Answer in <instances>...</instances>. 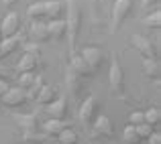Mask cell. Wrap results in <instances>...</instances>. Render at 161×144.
<instances>
[{"label": "cell", "instance_id": "cell-1", "mask_svg": "<svg viewBox=\"0 0 161 144\" xmlns=\"http://www.w3.org/2000/svg\"><path fill=\"white\" fill-rule=\"evenodd\" d=\"M65 24H67V37L69 41V51L71 55L75 53V41H78L80 28H82V6L78 0H67L65 4Z\"/></svg>", "mask_w": 161, "mask_h": 144}, {"label": "cell", "instance_id": "cell-2", "mask_svg": "<svg viewBox=\"0 0 161 144\" xmlns=\"http://www.w3.org/2000/svg\"><path fill=\"white\" fill-rule=\"evenodd\" d=\"M39 65H41V57H39L37 45H27V47H25V55L20 57V61L16 63L19 73H37Z\"/></svg>", "mask_w": 161, "mask_h": 144}, {"label": "cell", "instance_id": "cell-3", "mask_svg": "<svg viewBox=\"0 0 161 144\" xmlns=\"http://www.w3.org/2000/svg\"><path fill=\"white\" fill-rule=\"evenodd\" d=\"M137 0H114V6H112V31H118L122 27L129 14L133 12Z\"/></svg>", "mask_w": 161, "mask_h": 144}, {"label": "cell", "instance_id": "cell-4", "mask_svg": "<svg viewBox=\"0 0 161 144\" xmlns=\"http://www.w3.org/2000/svg\"><path fill=\"white\" fill-rule=\"evenodd\" d=\"M130 43L133 47L139 51V55H143V59H157L159 55V47L155 41H151L145 35H133L130 37Z\"/></svg>", "mask_w": 161, "mask_h": 144}, {"label": "cell", "instance_id": "cell-5", "mask_svg": "<svg viewBox=\"0 0 161 144\" xmlns=\"http://www.w3.org/2000/svg\"><path fill=\"white\" fill-rule=\"evenodd\" d=\"M20 31V14L14 10L6 12L4 18L0 20V37L8 39V37H16V33Z\"/></svg>", "mask_w": 161, "mask_h": 144}, {"label": "cell", "instance_id": "cell-6", "mask_svg": "<svg viewBox=\"0 0 161 144\" xmlns=\"http://www.w3.org/2000/svg\"><path fill=\"white\" fill-rule=\"evenodd\" d=\"M80 57L84 59V63L88 65V69L94 73L96 69H100L104 63V53L100 47H94V45H90V47H84L82 53H80Z\"/></svg>", "mask_w": 161, "mask_h": 144}, {"label": "cell", "instance_id": "cell-7", "mask_svg": "<svg viewBox=\"0 0 161 144\" xmlns=\"http://www.w3.org/2000/svg\"><path fill=\"white\" fill-rule=\"evenodd\" d=\"M27 101H29L27 91L20 87H8V91L0 97V105H4V108H20Z\"/></svg>", "mask_w": 161, "mask_h": 144}, {"label": "cell", "instance_id": "cell-8", "mask_svg": "<svg viewBox=\"0 0 161 144\" xmlns=\"http://www.w3.org/2000/svg\"><path fill=\"white\" fill-rule=\"evenodd\" d=\"M96 112H98V101H96L94 95L86 97V100L80 104V112H78V118L84 126H90L92 122L96 120Z\"/></svg>", "mask_w": 161, "mask_h": 144}, {"label": "cell", "instance_id": "cell-9", "mask_svg": "<svg viewBox=\"0 0 161 144\" xmlns=\"http://www.w3.org/2000/svg\"><path fill=\"white\" fill-rule=\"evenodd\" d=\"M108 81H110L112 94H122V87H125V71H122V65L118 63V59H112V63H110Z\"/></svg>", "mask_w": 161, "mask_h": 144}, {"label": "cell", "instance_id": "cell-10", "mask_svg": "<svg viewBox=\"0 0 161 144\" xmlns=\"http://www.w3.org/2000/svg\"><path fill=\"white\" fill-rule=\"evenodd\" d=\"M29 39H31L33 45L47 43V41H49L47 23H43V20H37V23H31V24H29Z\"/></svg>", "mask_w": 161, "mask_h": 144}, {"label": "cell", "instance_id": "cell-11", "mask_svg": "<svg viewBox=\"0 0 161 144\" xmlns=\"http://www.w3.org/2000/svg\"><path fill=\"white\" fill-rule=\"evenodd\" d=\"M47 108V114L51 116V120H65L67 116V100L63 95H57V100L51 101L49 105H45Z\"/></svg>", "mask_w": 161, "mask_h": 144}, {"label": "cell", "instance_id": "cell-12", "mask_svg": "<svg viewBox=\"0 0 161 144\" xmlns=\"http://www.w3.org/2000/svg\"><path fill=\"white\" fill-rule=\"evenodd\" d=\"M92 128H94V132L98 134V136H106L110 138L114 134V126H112V120H110L108 116H96V120L92 122Z\"/></svg>", "mask_w": 161, "mask_h": 144}, {"label": "cell", "instance_id": "cell-13", "mask_svg": "<svg viewBox=\"0 0 161 144\" xmlns=\"http://www.w3.org/2000/svg\"><path fill=\"white\" fill-rule=\"evenodd\" d=\"M47 31H49V41H61L67 37V24L63 18L59 20H51V23H47Z\"/></svg>", "mask_w": 161, "mask_h": 144}, {"label": "cell", "instance_id": "cell-14", "mask_svg": "<svg viewBox=\"0 0 161 144\" xmlns=\"http://www.w3.org/2000/svg\"><path fill=\"white\" fill-rule=\"evenodd\" d=\"M27 16H29L31 23H37V20H43L45 23V16H47V2H33V4H29Z\"/></svg>", "mask_w": 161, "mask_h": 144}, {"label": "cell", "instance_id": "cell-15", "mask_svg": "<svg viewBox=\"0 0 161 144\" xmlns=\"http://www.w3.org/2000/svg\"><path fill=\"white\" fill-rule=\"evenodd\" d=\"M143 73H145L147 79L157 81V79L161 77V67H159L157 59H143Z\"/></svg>", "mask_w": 161, "mask_h": 144}, {"label": "cell", "instance_id": "cell-16", "mask_svg": "<svg viewBox=\"0 0 161 144\" xmlns=\"http://www.w3.org/2000/svg\"><path fill=\"white\" fill-rule=\"evenodd\" d=\"M69 69L74 71V73H78V75H80V77H82V79H86L88 75H92V71L88 69V65H86V63H84V59L80 57L78 53H74V55H71V61H69Z\"/></svg>", "mask_w": 161, "mask_h": 144}, {"label": "cell", "instance_id": "cell-17", "mask_svg": "<svg viewBox=\"0 0 161 144\" xmlns=\"http://www.w3.org/2000/svg\"><path fill=\"white\" fill-rule=\"evenodd\" d=\"M20 49L19 37H8V39H0V57H8L14 51Z\"/></svg>", "mask_w": 161, "mask_h": 144}, {"label": "cell", "instance_id": "cell-18", "mask_svg": "<svg viewBox=\"0 0 161 144\" xmlns=\"http://www.w3.org/2000/svg\"><path fill=\"white\" fill-rule=\"evenodd\" d=\"M57 87H51V85H43L41 87V91H39V95H37V104H41V105H49L51 101L57 100Z\"/></svg>", "mask_w": 161, "mask_h": 144}, {"label": "cell", "instance_id": "cell-19", "mask_svg": "<svg viewBox=\"0 0 161 144\" xmlns=\"http://www.w3.org/2000/svg\"><path fill=\"white\" fill-rule=\"evenodd\" d=\"M43 128H45V132H47V134H51V136L57 138L65 128H69V124H67L65 120H47Z\"/></svg>", "mask_w": 161, "mask_h": 144}, {"label": "cell", "instance_id": "cell-20", "mask_svg": "<svg viewBox=\"0 0 161 144\" xmlns=\"http://www.w3.org/2000/svg\"><path fill=\"white\" fill-rule=\"evenodd\" d=\"M65 79H67V90L71 91V95H74V97H78L80 90H82V81H84V79L80 77L78 73H74L69 67H67V77Z\"/></svg>", "mask_w": 161, "mask_h": 144}, {"label": "cell", "instance_id": "cell-21", "mask_svg": "<svg viewBox=\"0 0 161 144\" xmlns=\"http://www.w3.org/2000/svg\"><path fill=\"white\" fill-rule=\"evenodd\" d=\"M16 122L25 130V134L37 132V116H33V114H29V116H16Z\"/></svg>", "mask_w": 161, "mask_h": 144}, {"label": "cell", "instance_id": "cell-22", "mask_svg": "<svg viewBox=\"0 0 161 144\" xmlns=\"http://www.w3.org/2000/svg\"><path fill=\"white\" fill-rule=\"evenodd\" d=\"M65 10L61 2H47V16H45V23H51V20H59L61 18V12Z\"/></svg>", "mask_w": 161, "mask_h": 144}, {"label": "cell", "instance_id": "cell-23", "mask_svg": "<svg viewBox=\"0 0 161 144\" xmlns=\"http://www.w3.org/2000/svg\"><path fill=\"white\" fill-rule=\"evenodd\" d=\"M143 24H145L147 28H151V31H159L161 28V12H159V8L153 10L151 14H147L145 18H143Z\"/></svg>", "mask_w": 161, "mask_h": 144}, {"label": "cell", "instance_id": "cell-24", "mask_svg": "<svg viewBox=\"0 0 161 144\" xmlns=\"http://www.w3.org/2000/svg\"><path fill=\"white\" fill-rule=\"evenodd\" d=\"M122 140H125L126 144H141V142H143L141 138H139L135 126H130V124H126L125 130H122Z\"/></svg>", "mask_w": 161, "mask_h": 144}, {"label": "cell", "instance_id": "cell-25", "mask_svg": "<svg viewBox=\"0 0 161 144\" xmlns=\"http://www.w3.org/2000/svg\"><path fill=\"white\" fill-rule=\"evenodd\" d=\"M143 116H145V124H149L151 128H155V126L159 124V120H161V112H159V108H149L147 112H143Z\"/></svg>", "mask_w": 161, "mask_h": 144}, {"label": "cell", "instance_id": "cell-26", "mask_svg": "<svg viewBox=\"0 0 161 144\" xmlns=\"http://www.w3.org/2000/svg\"><path fill=\"white\" fill-rule=\"evenodd\" d=\"M35 77L37 73H19V77H16V81H19V87L20 90H31L33 83H35Z\"/></svg>", "mask_w": 161, "mask_h": 144}, {"label": "cell", "instance_id": "cell-27", "mask_svg": "<svg viewBox=\"0 0 161 144\" xmlns=\"http://www.w3.org/2000/svg\"><path fill=\"white\" fill-rule=\"evenodd\" d=\"M43 85H45V83H43V75L37 73L33 87H31V90H27V97H29V101H35V100H37V95H39V91H41V87H43Z\"/></svg>", "mask_w": 161, "mask_h": 144}, {"label": "cell", "instance_id": "cell-28", "mask_svg": "<svg viewBox=\"0 0 161 144\" xmlns=\"http://www.w3.org/2000/svg\"><path fill=\"white\" fill-rule=\"evenodd\" d=\"M57 140H59V144H78L80 138H78V134H75L71 128H65V130H63V132L57 136Z\"/></svg>", "mask_w": 161, "mask_h": 144}, {"label": "cell", "instance_id": "cell-29", "mask_svg": "<svg viewBox=\"0 0 161 144\" xmlns=\"http://www.w3.org/2000/svg\"><path fill=\"white\" fill-rule=\"evenodd\" d=\"M135 130H137V134H139V138H141V140H149V136L155 132V128H151V126L145 124V122H143L141 126H135Z\"/></svg>", "mask_w": 161, "mask_h": 144}, {"label": "cell", "instance_id": "cell-30", "mask_svg": "<svg viewBox=\"0 0 161 144\" xmlns=\"http://www.w3.org/2000/svg\"><path fill=\"white\" fill-rule=\"evenodd\" d=\"M143 122H145V116H143V112H133L129 116V124L130 126H141Z\"/></svg>", "mask_w": 161, "mask_h": 144}, {"label": "cell", "instance_id": "cell-31", "mask_svg": "<svg viewBox=\"0 0 161 144\" xmlns=\"http://www.w3.org/2000/svg\"><path fill=\"white\" fill-rule=\"evenodd\" d=\"M159 2L161 0H143V8H147V10H151V8H153V10H157V6H159Z\"/></svg>", "mask_w": 161, "mask_h": 144}, {"label": "cell", "instance_id": "cell-32", "mask_svg": "<svg viewBox=\"0 0 161 144\" xmlns=\"http://www.w3.org/2000/svg\"><path fill=\"white\" fill-rule=\"evenodd\" d=\"M149 144H161V134L159 132H153L149 136Z\"/></svg>", "mask_w": 161, "mask_h": 144}, {"label": "cell", "instance_id": "cell-33", "mask_svg": "<svg viewBox=\"0 0 161 144\" xmlns=\"http://www.w3.org/2000/svg\"><path fill=\"white\" fill-rule=\"evenodd\" d=\"M8 87H10V85H8V81H6V79H0V97H2V95L8 91Z\"/></svg>", "mask_w": 161, "mask_h": 144}, {"label": "cell", "instance_id": "cell-34", "mask_svg": "<svg viewBox=\"0 0 161 144\" xmlns=\"http://www.w3.org/2000/svg\"><path fill=\"white\" fill-rule=\"evenodd\" d=\"M6 75H8V69L0 63V79H6Z\"/></svg>", "mask_w": 161, "mask_h": 144}, {"label": "cell", "instance_id": "cell-35", "mask_svg": "<svg viewBox=\"0 0 161 144\" xmlns=\"http://www.w3.org/2000/svg\"><path fill=\"white\" fill-rule=\"evenodd\" d=\"M14 2H16V0H4V4H6V6H12Z\"/></svg>", "mask_w": 161, "mask_h": 144}]
</instances>
